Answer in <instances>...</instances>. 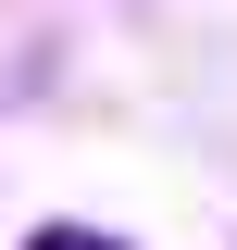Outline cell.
<instances>
[{"label":"cell","instance_id":"1","mask_svg":"<svg viewBox=\"0 0 237 250\" xmlns=\"http://www.w3.org/2000/svg\"><path fill=\"white\" fill-rule=\"evenodd\" d=\"M25 250H125V238H100V225H38Z\"/></svg>","mask_w":237,"mask_h":250}]
</instances>
